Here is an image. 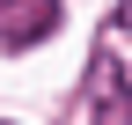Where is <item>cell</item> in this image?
Segmentation results:
<instances>
[{
	"mask_svg": "<svg viewBox=\"0 0 132 125\" xmlns=\"http://www.w3.org/2000/svg\"><path fill=\"white\" fill-rule=\"evenodd\" d=\"M88 125H132V81L110 52L88 59Z\"/></svg>",
	"mask_w": 132,
	"mask_h": 125,
	"instance_id": "6da1fadb",
	"label": "cell"
},
{
	"mask_svg": "<svg viewBox=\"0 0 132 125\" xmlns=\"http://www.w3.org/2000/svg\"><path fill=\"white\" fill-rule=\"evenodd\" d=\"M59 29V0H0V52H29Z\"/></svg>",
	"mask_w": 132,
	"mask_h": 125,
	"instance_id": "7a4b0ae2",
	"label": "cell"
}]
</instances>
